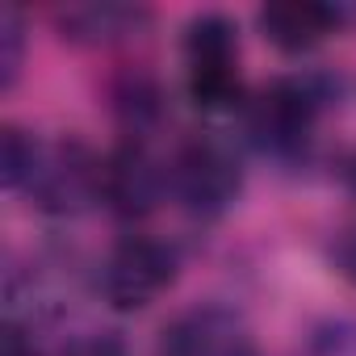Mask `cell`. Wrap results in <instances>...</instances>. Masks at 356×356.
Segmentation results:
<instances>
[{"label": "cell", "mask_w": 356, "mask_h": 356, "mask_svg": "<svg viewBox=\"0 0 356 356\" xmlns=\"http://www.w3.org/2000/svg\"><path fill=\"white\" fill-rule=\"evenodd\" d=\"M331 264H335V273H339L343 281L356 285V227L335 235V243H331Z\"/></svg>", "instance_id": "obj_14"}, {"label": "cell", "mask_w": 356, "mask_h": 356, "mask_svg": "<svg viewBox=\"0 0 356 356\" xmlns=\"http://www.w3.org/2000/svg\"><path fill=\"white\" fill-rule=\"evenodd\" d=\"M339 181H343V189L356 197V147L343 155V163H339Z\"/></svg>", "instance_id": "obj_15"}, {"label": "cell", "mask_w": 356, "mask_h": 356, "mask_svg": "<svg viewBox=\"0 0 356 356\" xmlns=\"http://www.w3.org/2000/svg\"><path fill=\"white\" fill-rule=\"evenodd\" d=\"M256 22H260V34L277 51L302 55L339 30V9L318 5V0H273V5L256 13Z\"/></svg>", "instance_id": "obj_8"}, {"label": "cell", "mask_w": 356, "mask_h": 356, "mask_svg": "<svg viewBox=\"0 0 356 356\" xmlns=\"http://www.w3.org/2000/svg\"><path fill=\"white\" fill-rule=\"evenodd\" d=\"M168 185H172V197L189 214L218 218L239 202L243 168L231 147H222L214 138H193L168 163Z\"/></svg>", "instance_id": "obj_3"}, {"label": "cell", "mask_w": 356, "mask_h": 356, "mask_svg": "<svg viewBox=\"0 0 356 356\" xmlns=\"http://www.w3.org/2000/svg\"><path fill=\"white\" fill-rule=\"evenodd\" d=\"M42 138H34L30 130L22 126H5L0 134V181H5L9 193H22L30 189L34 172H38V159H42Z\"/></svg>", "instance_id": "obj_10"}, {"label": "cell", "mask_w": 356, "mask_h": 356, "mask_svg": "<svg viewBox=\"0 0 356 356\" xmlns=\"http://www.w3.org/2000/svg\"><path fill=\"white\" fill-rule=\"evenodd\" d=\"M155 356H260V348L252 327L235 310L210 302L176 314L163 327Z\"/></svg>", "instance_id": "obj_6"}, {"label": "cell", "mask_w": 356, "mask_h": 356, "mask_svg": "<svg viewBox=\"0 0 356 356\" xmlns=\"http://www.w3.org/2000/svg\"><path fill=\"white\" fill-rule=\"evenodd\" d=\"M101 172H105V159H97L80 138H63L42 147L38 172L26 193L42 214L72 218L92 202H101Z\"/></svg>", "instance_id": "obj_5"}, {"label": "cell", "mask_w": 356, "mask_h": 356, "mask_svg": "<svg viewBox=\"0 0 356 356\" xmlns=\"http://www.w3.org/2000/svg\"><path fill=\"white\" fill-rule=\"evenodd\" d=\"M147 26H151V9L138 5H72L59 13L63 38L80 47H113L138 38Z\"/></svg>", "instance_id": "obj_9"}, {"label": "cell", "mask_w": 356, "mask_h": 356, "mask_svg": "<svg viewBox=\"0 0 356 356\" xmlns=\"http://www.w3.org/2000/svg\"><path fill=\"white\" fill-rule=\"evenodd\" d=\"M163 193H172L168 185V168L147 151V143H138L134 134L105 159L101 172V202L122 214V218H143L151 214Z\"/></svg>", "instance_id": "obj_7"}, {"label": "cell", "mask_w": 356, "mask_h": 356, "mask_svg": "<svg viewBox=\"0 0 356 356\" xmlns=\"http://www.w3.org/2000/svg\"><path fill=\"white\" fill-rule=\"evenodd\" d=\"M118 113L130 122V130H143L159 118V88L155 80L147 76H130L122 88H118Z\"/></svg>", "instance_id": "obj_12"}, {"label": "cell", "mask_w": 356, "mask_h": 356, "mask_svg": "<svg viewBox=\"0 0 356 356\" xmlns=\"http://www.w3.org/2000/svg\"><path fill=\"white\" fill-rule=\"evenodd\" d=\"M293 356H356V314H335L314 323Z\"/></svg>", "instance_id": "obj_11"}, {"label": "cell", "mask_w": 356, "mask_h": 356, "mask_svg": "<svg viewBox=\"0 0 356 356\" xmlns=\"http://www.w3.org/2000/svg\"><path fill=\"white\" fill-rule=\"evenodd\" d=\"M26 59V22L17 9L0 13V88H13Z\"/></svg>", "instance_id": "obj_13"}, {"label": "cell", "mask_w": 356, "mask_h": 356, "mask_svg": "<svg viewBox=\"0 0 356 356\" xmlns=\"http://www.w3.org/2000/svg\"><path fill=\"white\" fill-rule=\"evenodd\" d=\"M327 101H331L327 76H318V72L281 76L248 101V134L264 155L298 159L310 147Z\"/></svg>", "instance_id": "obj_1"}, {"label": "cell", "mask_w": 356, "mask_h": 356, "mask_svg": "<svg viewBox=\"0 0 356 356\" xmlns=\"http://www.w3.org/2000/svg\"><path fill=\"white\" fill-rule=\"evenodd\" d=\"M185 80L197 109L227 113L243 105L239 30L222 13H202L185 26Z\"/></svg>", "instance_id": "obj_2"}, {"label": "cell", "mask_w": 356, "mask_h": 356, "mask_svg": "<svg viewBox=\"0 0 356 356\" xmlns=\"http://www.w3.org/2000/svg\"><path fill=\"white\" fill-rule=\"evenodd\" d=\"M176 268H181V260H176V252L163 243V239H151V235H126L105 268H101V293L113 310L130 314V310H147L159 293L172 289L176 281Z\"/></svg>", "instance_id": "obj_4"}]
</instances>
